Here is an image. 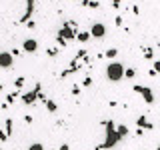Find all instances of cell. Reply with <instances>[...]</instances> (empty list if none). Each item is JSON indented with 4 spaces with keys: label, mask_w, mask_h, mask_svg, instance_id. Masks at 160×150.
I'll list each match as a JSON object with an SVG mask.
<instances>
[{
    "label": "cell",
    "mask_w": 160,
    "mask_h": 150,
    "mask_svg": "<svg viewBox=\"0 0 160 150\" xmlns=\"http://www.w3.org/2000/svg\"><path fill=\"white\" fill-rule=\"evenodd\" d=\"M90 36L102 40L104 36H106V26H104L102 22H94V24H92V28H90Z\"/></svg>",
    "instance_id": "3"
},
{
    "label": "cell",
    "mask_w": 160,
    "mask_h": 150,
    "mask_svg": "<svg viewBox=\"0 0 160 150\" xmlns=\"http://www.w3.org/2000/svg\"><path fill=\"white\" fill-rule=\"evenodd\" d=\"M116 130H118V134H120V136H122V138H124V136H126V134H128V128H126V126H118Z\"/></svg>",
    "instance_id": "15"
},
{
    "label": "cell",
    "mask_w": 160,
    "mask_h": 150,
    "mask_svg": "<svg viewBox=\"0 0 160 150\" xmlns=\"http://www.w3.org/2000/svg\"><path fill=\"white\" fill-rule=\"evenodd\" d=\"M156 150H160V144H158V148H156Z\"/></svg>",
    "instance_id": "23"
},
{
    "label": "cell",
    "mask_w": 160,
    "mask_h": 150,
    "mask_svg": "<svg viewBox=\"0 0 160 150\" xmlns=\"http://www.w3.org/2000/svg\"><path fill=\"white\" fill-rule=\"evenodd\" d=\"M6 138H8V134L4 132V130H0V142H4V140H6Z\"/></svg>",
    "instance_id": "18"
},
{
    "label": "cell",
    "mask_w": 160,
    "mask_h": 150,
    "mask_svg": "<svg viewBox=\"0 0 160 150\" xmlns=\"http://www.w3.org/2000/svg\"><path fill=\"white\" fill-rule=\"evenodd\" d=\"M38 94H40V84H38V86H34V90H32V92L24 94V96H22V102H24V104H32L34 100H36V96H38Z\"/></svg>",
    "instance_id": "7"
},
{
    "label": "cell",
    "mask_w": 160,
    "mask_h": 150,
    "mask_svg": "<svg viewBox=\"0 0 160 150\" xmlns=\"http://www.w3.org/2000/svg\"><path fill=\"white\" fill-rule=\"evenodd\" d=\"M124 76H126V78H134V76H136V70H134V68H128L126 72H124Z\"/></svg>",
    "instance_id": "14"
},
{
    "label": "cell",
    "mask_w": 160,
    "mask_h": 150,
    "mask_svg": "<svg viewBox=\"0 0 160 150\" xmlns=\"http://www.w3.org/2000/svg\"><path fill=\"white\" fill-rule=\"evenodd\" d=\"M28 150H44V146L40 142H34V144H30V146H28Z\"/></svg>",
    "instance_id": "13"
},
{
    "label": "cell",
    "mask_w": 160,
    "mask_h": 150,
    "mask_svg": "<svg viewBox=\"0 0 160 150\" xmlns=\"http://www.w3.org/2000/svg\"><path fill=\"white\" fill-rule=\"evenodd\" d=\"M32 4H34V0H28V10H26V14H24V18H22V22H24V20H26L28 16H30V14H32Z\"/></svg>",
    "instance_id": "12"
},
{
    "label": "cell",
    "mask_w": 160,
    "mask_h": 150,
    "mask_svg": "<svg viewBox=\"0 0 160 150\" xmlns=\"http://www.w3.org/2000/svg\"><path fill=\"white\" fill-rule=\"evenodd\" d=\"M36 48H38V42L34 38H26V40H24V44H22V50H24V52L34 54V52H36Z\"/></svg>",
    "instance_id": "6"
},
{
    "label": "cell",
    "mask_w": 160,
    "mask_h": 150,
    "mask_svg": "<svg viewBox=\"0 0 160 150\" xmlns=\"http://www.w3.org/2000/svg\"><path fill=\"white\" fill-rule=\"evenodd\" d=\"M0 90H2V86H0Z\"/></svg>",
    "instance_id": "25"
},
{
    "label": "cell",
    "mask_w": 160,
    "mask_h": 150,
    "mask_svg": "<svg viewBox=\"0 0 160 150\" xmlns=\"http://www.w3.org/2000/svg\"><path fill=\"white\" fill-rule=\"evenodd\" d=\"M154 72H160V60H156V62H154Z\"/></svg>",
    "instance_id": "19"
},
{
    "label": "cell",
    "mask_w": 160,
    "mask_h": 150,
    "mask_svg": "<svg viewBox=\"0 0 160 150\" xmlns=\"http://www.w3.org/2000/svg\"><path fill=\"white\" fill-rule=\"evenodd\" d=\"M120 138H122V136L118 134V130H116V126H114V122H106V140H104L102 146H104V148H112V146H116V144H118Z\"/></svg>",
    "instance_id": "2"
},
{
    "label": "cell",
    "mask_w": 160,
    "mask_h": 150,
    "mask_svg": "<svg viewBox=\"0 0 160 150\" xmlns=\"http://www.w3.org/2000/svg\"><path fill=\"white\" fill-rule=\"evenodd\" d=\"M0 150H4V148H0Z\"/></svg>",
    "instance_id": "26"
},
{
    "label": "cell",
    "mask_w": 160,
    "mask_h": 150,
    "mask_svg": "<svg viewBox=\"0 0 160 150\" xmlns=\"http://www.w3.org/2000/svg\"><path fill=\"white\" fill-rule=\"evenodd\" d=\"M144 50V58H152V48H142Z\"/></svg>",
    "instance_id": "17"
},
{
    "label": "cell",
    "mask_w": 160,
    "mask_h": 150,
    "mask_svg": "<svg viewBox=\"0 0 160 150\" xmlns=\"http://www.w3.org/2000/svg\"><path fill=\"white\" fill-rule=\"evenodd\" d=\"M134 92L142 94V96H144V102H146V104H152V102H154V94H152V90H150L148 86H138V84H136V86H134Z\"/></svg>",
    "instance_id": "4"
},
{
    "label": "cell",
    "mask_w": 160,
    "mask_h": 150,
    "mask_svg": "<svg viewBox=\"0 0 160 150\" xmlns=\"http://www.w3.org/2000/svg\"><path fill=\"white\" fill-rule=\"evenodd\" d=\"M112 4H114V8H118L120 6V0H112Z\"/></svg>",
    "instance_id": "21"
},
{
    "label": "cell",
    "mask_w": 160,
    "mask_h": 150,
    "mask_svg": "<svg viewBox=\"0 0 160 150\" xmlns=\"http://www.w3.org/2000/svg\"><path fill=\"white\" fill-rule=\"evenodd\" d=\"M58 150H70V148H68V144H62V146H60Z\"/></svg>",
    "instance_id": "22"
},
{
    "label": "cell",
    "mask_w": 160,
    "mask_h": 150,
    "mask_svg": "<svg viewBox=\"0 0 160 150\" xmlns=\"http://www.w3.org/2000/svg\"><path fill=\"white\" fill-rule=\"evenodd\" d=\"M76 40H80V42H88V40H90V32H78Z\"/></svg>",
    "instance_id": "9"
},
{
    "label": "cell",
    "mask_w": 160,
    "mask_h": 150,
    "mask_svg": "<svg viewBox=\"0 0 160 150\" xmlns=\"http://www.w3.org/2000/svg\"><path fill=\"white\" fill-rule=\"evenodd\" d=\"M136 124H138V126H140V128H142V126H144V128H148V130H152V128H154V126H152V124H150V122H148V120H146V116H138V120H136Z\"/></svg>",
    "instance_id": "8"
},
{
    "label": "cell",
    "mask_w": 160,
    "mask_h": 150,
    "mask_svg": "<svg viewBox=\"0 0 160 150\" xmlns=\"http://www.w3.org/2000/svg\"><path fill=\"white\" fill-rule=\"evenodd\" d=\"M70 2H74V0H70Z\"/></svg>",
    "instance_id": "24"
},
{
    "label": "cell",
    "mask_w": 160,
    "mask_h": 150,
    "mask_svg": "<svg viewBox=\"0 0 160 150\" xmlns=\"http://www.w3.org/2000/svg\"><path fill=\"white\" fill-rule=\"evenodd\" d=\"M14 56L12 52H0V68H12Z\"/></svg>",
    "instance_id": "5"
},
{
    "label": "cell",
    "mask_w": 160,
    "mask_h": 150,
    "mask_svg": "<svg viewBox=\"0 0 160 150\" xmlns=\"http://www.w3.org/2000/svg\"><path fill=\"white\" fill-rule=\"evenodd\" d=\"M104 70H106V78L110 82H120L124 78V72H126L124 64H120V62H110Z\"/></svg>",
    "instance_id": "1"
},
{
    "label": "cell",
    "mask_w": 160,
    "mask_h": 150,
    "mask_svg": "<svg viewBox=\"0 0 160 150\" xmlns=\"http://www.w3.org/2000/svg\"><path fill=\"white\" fill-rule=\"evenodd\" d=\"M22 84H24V78H18V80H16V88L22 86Z\"/></svg>",
    "instance_id": "20"
},
{
    "label": "cell",
    "mask_w": 160,
    "mask_h": 150,
    "mask_svg": "<svg viewBox=\"0 0 160 150\" xmlns=\"http://www.w3.org/2000/svg\"><path fill=\"white\" fill-rule=\"evenodd\" d=\"M116 54H118V50H116V48H108V50H106V54H104V56H106V58H110V60H112L114 56H116Z\"/></svg>",
    "instance_id": "11"
},
{
    "label": "cell",
    "mask_w": 160,
    "mask_h": 150,
    "mask_svg": "<svg viewBox=\"0 0 160 150\" xmlns=\"http://www.w3.org/2000/svg\"><path fill=\"white\" fill-rule=\"evenodd\" d=\"M10 132H12V118L6 120V134H10Z\"/></svg>",
    "instance_id": "16"
},
{
    "label": "cell",
    "mask_w": 160,
    "mask_h": 150,
    "mask_svg": "<svg viewBox=\"0 0 160 150\" xmlns=\"http://www.w3.org/2000/svg\"><path fill=\"white\" fill-rule=\"evenodd\" d=\"M44 104H46V108L50 110V112H56V104H54L52 100H48V98H46V100H44Z\"/></svg>",
    "instance_id": "10"
}]
</instances>
